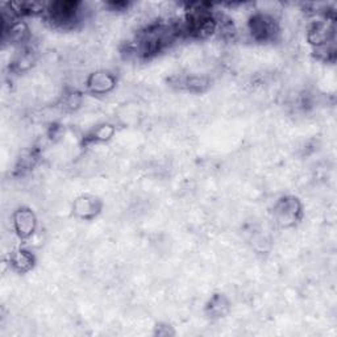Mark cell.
Returning a JSON list of instances; mask_svg holds the SVG:
<instances>
[{
  "label": "cell",
  "instance_id": "4",
  "mask_svg": "<svg viewBox=\"0 0 337 337\" xmlns=\"http://www.w3.org/2000/svg\"><path fill=\"white\" fill-rule=\"evenodd\" d=\"M31 263V257L25 252H19V253L15 254L13 257V265H16L20 267V270H24L27 266H29Z\"/></svg>",
  "mask_w": 337,
  "mask_h": 337
},
{
  "label": "cell",
  "instance_id": "2",
  "mask_svg": "<svg viewBox=\"0 0 337 337\" xmlns=\"http://www.w3.org/2000/svg\"><path fill=\"white\" fill-rule=\"evenodd\" d=\"M115 80L108 73H96L88 80V87L94 92H106L112 88Z\"/></svg>",
  "mask_w": 337,
  "mask_h": 337
},
{
  "label": "cell",
  "instance_id": "6",
  "mask_svg": "<svg viewBox=\"0 0 337 337\" xmlns=\"http://www.w3.org/2000/svg\"><path fill=\"white\" fill-rule=\"evenodd\" d=\"M112 135V128L110 127V125H104V127H100L99 129H98V132H96V137L98 139H108L110 136Z\"/></svg>",
  "mask_w": 337,
  "mask_h": 337
},
{
  "label": "cell",
  "instance_id": "3",
  "mask_svg": "<svg viewBox=\"0 0 337 337\" xmlns=\"http://www.w3.org/2000/svg\"><path fill=\"white\" fill-rule=\"evenodd\" d=\"M15 224H16L17 230H19V233L21 236H28L33 230V226H35L33 215L29 211H20V212H17L16 218H15Z\"/></svg>",
  "mask_w": 337,
  "mask_h": 337
},
{
  "label": "cell",
  "instance_id": "5",
  "mask_svg": "<svg viewBox=\"0 0 337 337\" xmlns=\"http://www.w3.org/2000/svg\"><path fill=\"white\" fill-rule=\"evenodd\" d=\"M76 211L78 212H82V215L87 216L88 212H92L94 211V206H92L91 200L88 199H80L79 202L76 203Z\"/></svg>",
  "mask_w": 337,
  "mask_h": 337
},
{
  "label": "cell",
  "instance_id": "1",
  "mask_svg": "<svg viewBox=\"0 0 337 337\" xmlns=\"http://www.w3.org/2000/svg\"><path fill=\"white\" fill-rule=\"evenodd\" d=\"M250 29L253 33L254 37H257L260 40H266L270 37L274 36L275 33V24L270 17L266 16H256L252 19L250 23Z\"/></svg>",
  "mask_w": 337,
  "mask_h": 337
}]
</instances>
